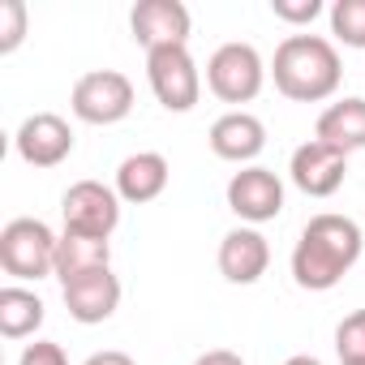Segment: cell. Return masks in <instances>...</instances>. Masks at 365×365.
I'll return each mask as SVG.
<instances>
[{
    "mask_svg": "<svg viewBox=\"0 0 365 365\" xmlns=\"http://www.w3.org/2000/svg\"><path fill=\"white\" fill-rule=\"evenodd\" d=\"M361 245H365V237H361L356 220L331 215V211L314 215L292 250V279L309 292H327L356 267Z\"/></svg>",
    "mask_w": 365,
    "mask_h": 365,
    "instance_id": "obj_1",
    "label": "cell"
},
{
    "mask_svg": "<svg viewBox=\"0 0 365 365\" xmlns=\"http://www.w3.org/2000/svg\"><path fill=\"white\" fill-rule=\"evenodd\" d=\"M271 78H275V91L292 103H322L339 91L344 82V65H339V52L331 39L322 35H288L279 48H275V61H271Z\"/></svg>",
    "mask_w": 365,
    "mask_h": 365,
    "instance_id": "obj_2",
    "label": "cell"
},
{
    "mask_svg": "<svg viewBox=\"0 0 365 365\" xmlns=\"http://www.w3.org/2000/svg\"><path fill=\"white\" fill-rule=\"evenodd\" d=\"M56 245L61 237L43 220H9L0 228V267L22 284L56 275Z\"/></svg>",
    "mask_w": 365,
    "mask_h": 365,
    "instance_id": "obj_3",
    "label": "cell"
},
{
    "mask_svg": "<svg viewBox=\"0 0 365 365\" xmlns=\"http://www.w3.org/2000/svg\"><path fill=\"white\" fill-rule=\"evenodd\" d=\"M262 82H267V65H262V56H258L254 43H224L207 61V86L224 103H250V99H258Z\"/></svg>",
    "mask_w": 365,
    "mask_h": 365,
    "instance_id": "obj_4",
    "label": "cell"
},
{
    "mask_svg": "<svg viewBox=\"0 0 365 365\" xmlns=\"http://www.w3.org/2000/svg\"><path fill=\"white\" fill-rule=\"evenodd\" d=\"M69 108L86 125H116L133 112V82L116 69H95L73 82Z\"/></svg>",
    "mask_w": 365,
    "mask_h": 365,
    "instance_id": "obj_5",
    "label": "cell"
},
{
    "mask_svg": "<svg viewBox=\"0 0 365 365\" xmlns=\"http://www.w3.org/2000/svg\"><path fill=\"white\" fill-rule=\"evenodd\" d=\"M146 78L155 99L168 112H194V103L202 99V73L190 56V48H159L146 52Z\"/></svg>",
    "mask_w": 365,
    "mask_h": 365,
    "instance_id": "obj_6",
    "label": "cell"
},
{
    "mask_svg": "<svg viewBox=\"0 0 365 365\" xmlns=\"http://www.w3.org/2000/svg\"><path fill=\"white\" fill-rule=\"evenodd\" d=\"M61 215H65V232L108 241L120 224V194L99 185V180H78L61 198Z\"/></svg>",
    "mask_w": 365,
    "mask_h": 365,
    "instance_id": "obj_7",
    "label": "cell"
},
{
    "mask_svg": "<svg viewBox=\"0 0 365 365\" xmlns=\"http://www.w3.org/2000/svg\"><path fill=\"white\" fill-rule=\"evenodd\" d=\"M190 9L180 0H138L129 14V31L146 52L159 48H185L190 43Z\"/></svg>",
    "mask_w": 365,
    "mask_h": 365,
    "instance_id": "obj_8",
    "label": "cell"
},
{
    "mask_svg": "<svg viewBox=\"0 0 365 365\" xmlns=\"http://www.w3.org/2000/svg\"><path fill=\"white\" fill-rule=\"evenodd\" d=\"M228 207L245 224H267L284 211V180L271 168H241L228 180Z\"/></svg>",
    "mask_w": 365,
    "mask_h": 365,
    "instance_id": "obj_9",
    "label": "cell"
},
{
    "mask_svg": "<svg viewBox=\"0 0 365 365\" xmlns=\"http://www.w3.org/2000/svg\"><path fill=\"white\" fill-rule=\"evenodd\" d=\"M288 172H292V185H297L301 194H309V198H331V194L344 185V176H348V155L314 138V142H305V146L292 150Z\"/></svg>",
    "mask_w": 365,
    "mask_h": 365,
    "instance_id": "obj_10",
    "label": "cell"
},
{
    "mask_svg": "<svg viewBox=\"0 0 365 365\" xmlns=\"http://www.w3.org/2000/svg\"><path fill=\"white\" fill-rule=\"evenodd\" d=\"M14 146H18L22 163H31V168H56V163H65L73 155V129L56 112H35V116L22 120Z\"/></svg>",
    "mask_w": 365,
    "mask_h": 365,
    "instance_id": "obj_11",
    "label": "cell"
},
{
    "mask_svg": "<svg viewBox=\"0 0 365 365\" xmlns=\"http://www.w3.org/2000/svg\"><path fill=\"white\" fill-rule=\"evenodd\" d=\"M65 292V309L73 322L82 327H95V322H108L120 305V279L112 275V267H99V271H86L69 284H61Z\"/></svg>",
    "mask_w": 365,
    "mask_h": 365,
    "instance_id": "obj_12",
    "label": "cell"
},
{
    "mask_svg": "<svg viewBox=\"0 0 365 365\" xmlns=\"http://www.w3.org/2000/svg\"><path fill=\"white\" fill-rule=\"evenodd\" d=\"M271 267V245L258 228H232L220 241V275L228 284H258Z\"/></svg>",
    "mask_w": 365,
    "mask_h": 365,
    "instance_id": "obj_13",
    "label": "cell"
},
{
    "mask_svg": "<svg viewBox=\"0 0 365 365\" xmlns=\"http://www.w3.org/2000/svg\"><path fill=\"white\" fill-rule=\"evenodd\" d=\"M207 142H211V150H215L220 159H228V163H250V159L262 155L267 129H262V120H258L254 112H241V108H237V112H224V116L211 125Z\"/></svg>",
    "mask_w": 365,
    "mask_h": 365,
    "instance_id": "obj_14",
    "label": "cell"
},
{
    "mask_svg": "<svg viewBox=\"0 0 365 365\" xmlns=\"http://www.w3.org/2000/svg\"><path fill=\"white\" fill-rule=\"evenodd\" d=\"M163 190H168V159L159 150H138V155H129L116 168V194H120V202L142 207V202H155Z\"/></svg>",
    "mask_w": 365,
    "mask_h": 365,
    "instance_id": "obj_15",
    "label": "cell"
},
{
    "mask_svg": "<svg viewBox=\"0 0 365 365\" xmlns=\"http://www.w3.org/2000/svg\"><path fill=\"white\" fill-rule=\"evenodd\" d=\"M314 138L327 142V146H335V150H344V155L365 150V99H352V95H348V99L331 103V108L318 116Z\"/></svg>",
    "mask_w": 365,
    "mask_h": 365,
    "instance_id": "obj_16",
    "label": "cell"
},
{
    "mask_svg": "<svg viewBox=\"0 0 365 365\" xmlns=\"http://www.w3.org/2000/svg\"><path fill=\"white\" fill-rule=\"evenodd\" d=\"M99 267H112V245L99 241V237H78V232H65L61 245H56V279L69 284L86 271H99Z\"/></svg>",
    "mask_w": 365,
    "mask_h": 365,
    "instance_id": "obj_17",
    "label": "cell"
},
{
    "mask_svg": "<svg viewBox=\"0 0 365 365\" xmlns=\"http://www.w3.org/2000/svg\"><path fill=\"white\" fill-rule=\"evenodd\" d=\"M43 327V301L22 288V284H9L0 288V335L5 339H26Z\"/></svg>",
    "mask_w": 365,
    "mask_h": 365,
    "instance_id": "obj_18",
    "label": "cell"
},
{
    "mask_svg": "<svg viewBox=\"0 0 365 365\" xmlns=\"http://www.w3.org/2000/svg\"><path fill=\"white\" fill-rule=\"evenodd\" d=\"M331 35L344 48H365V0H335L331 5Z\"/></svg>",
    "mask_w": 365,
    "mask_h": 365,
    "instance_id": "obj_19",
    "label": "cell"
},
{
    "mask_svg": "<svg viewBox=\"0 0 365 365\" xmlns=\"http://www.w3.org/2000/svg\"><path fill=\"white\" fill-rule=\"evenodd\" d=\"M335 352H339V365L365 361V309L348 314V318L335 327Z\"/></svg>",
    "mask_w": 365,
    "mask_h": 365,
    "instance_id": "obj_20",
    "label": "cell"
},
{
    "mask_svg": "<svg viewBox=\"0 0 365 365\" xmlns=\"http://www.w3.org/2000/svg\"><path fill=\"white\" fill-rule=\"evenodd\" d=\"M0 18H5V26H0V56H9L26 39V5L22 0H5V5H0Z\"/></svg>",
    "mask_w": 365,
    "mask_h": 365,
    "instance_id": "obj_21",
    "label": "cell"
},
{
    "mask_svg": "<svg viewBox=\"0 0 365 365\" xmlns=\"http://www.w3.org/2000/svg\"><path fill=\"white\" fill-rule=\"evenodd\" d=\"M271 14L288 26H305L322 14V0H271Z\"/></svg>",
    "mask_w": 365,
    "mask_h": 365,
    "instance_id": "obj_22",
    "label": "cell"
},
{
    "mask_svg": "<svg viewBox=\"0 0 365 365\" xmlns=\"http://www.w3.org/2000/svg\"><path fill=\"white\" fill-rule=\"evenodd\" d=\"M18 365H69V361H65V348H61V344H52V339H35V344L22 352Z\"/></svg>",
    "mask_w": 365,
    "mask_h": 365,
    "instance_id": "obj_23",
    "label": "cell"
},
{
    "mask_svg": "<svg viewBox=\"0 0 365 365\" xmlns=\"http://www.w3.org/2000/svg\"><path fill=\"white\" fill-rule=\"evenodd\" d=\"M194 365H245L237 352H228V348H211V352H202Z\"/></svg>",
    "mask_w": 365,
    "mask_h": 365,
    "instance_id": "obj_24",
    "label": "cell"
},
{
    "mask_svg": "<svg viewBox=\"0 0 365 365\" xmlns=\"http://www.w3.org/2000/svg\"><path fill=\"white\" fill-rule=\"evenodd\" d=\"M82 365H138L129 352H116V348H108V352H95V356H86Z\"/></svg>",
    "mask_w": 365,
    "mask_h": 365,
    "instance_id": "obj_25",
    "label": "cell"
},
{
    "mask_svg": "<svg viewBox=\"0 0 365 365\" xmlns=\"http://www.w3.org/2000/svg\"><path fill=\"white\" fill-rule=\"evenodd\" d=\"M284 365H322V361H318V356H305V352H301V356H288Z\"/></svg>",
    "mask_w": 365,
    "mask_h": 365,
    "instance_id": "obj_26",
    "label": "cell"
},
{
    "mask_svg": "<svg viewBox=\"0 0 365 365\" xmlns=\"http://www.w3.org/2000/svg\"><path fill=\"white\" fill-rule=\"evenodd\" d=\"M356 365H365V361H356Z\"/></svg>",
    "mask_w": 365,
    "mask_h": 365,
    "instance_id": "obj_27",
    "label": "cell"
}]
</instances>
